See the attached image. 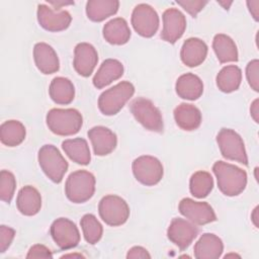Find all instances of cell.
<instances>
[{"label":"cell","instance_id":"obj_1","mask_svg":"<svg viewBox=\"0 0 259 259\" xmlns=\"http://www.w3.org/2000/svg\"><path fill=\"white\" fill-rule=\"evenodd\" d=\"M212 172L215 175L219 189L227 196H237L246 188L247 173L236 165L217 161L212 166Z\"/></svg>","mask_w":259,"mask_h":259},{"label":"cell","instance_id":"obj_2","mask_svg":"<svg viewBox=\"0 0 259 259\" xmlns=\"http://www.w3.org/2000/svg\"><path fill=\"white\" fill-rule=\"evenodd\" d=\"M49 130L58 136H73L77 134L83 124L81 113L74 108H53L47 114Z\"/></svg>","mask_w":259,"mask_h":259},{"label":"cell","instance_id":"obj_3","mask_svg":"<svg viewBox=\"0 0 259 259\" xmlns=\"http://www.w3.org/2000/svg\"><path fill=\"white\" fill-rule=\"evenodd\" d=\"M95 177L87 170L72 172L65 184L67 198L74 203H83L89 200L95 192Z\"/></svg>","mask_w":259,"mask_h":259},{"label":"cell","instance_id":"obj_4","mask_svg":"<svg viewBox=\"0 0 259 259\" xmlns=\"http://www.w3.org/2000/svg\"><path fill=\"white\" fill-rule=\"evenodd\" d=\"M134 93V85L128 81H121L100 94L98 108L104 115H114L133 97Z\"/></svg>","mask_w":259,"mask_h":259},{"label":"cell","instance_id":"obj_5","mask_svg":"<svg viewBox=\"0 0 259 259\" xmlns=\"http://www.w3.org/2000/svg\"><path fill=\"white\" fill-rule=\"evenodd\" d=\"M38 164L47 175L55 183H60L68 170V162L54 145H44L37 155Z\"/></svg>","mask_w":259,"mask_h":259},{"label":"cell","instance_id":"obj_6","mask_svg":"<svg viewBox=\"0 0 259 259\" xmlns=\"http://www.w3.org/2000/svg\"><path fill=\"white\" fill-rule=\"evenodd\" d=\"M130 109L135 118L145 128L155 133L163 132L164 122L162 113L150 99L138 97L132 101Z\"/></svg>","mask_w":259,"mask_h":259},{"label":"cell","instance_id":"obj_7","mask_svg":"<svg viewBox=\"0 0 259 259\" xmlns=\"http://www.w3.org/2000/svg\"><path fill=\"white\" fill-rule=\"evenodd\" d=\"M98 212L106 225L118 227L127 221L131 211L128 204L123 198L114 194H108L99 201Z\"/></svg>","mask_w":259,"mask_h":259},{"label":"cell","instance_id":"obj_8","mask_svg":"<svg viewBox=\"0 0 259 259\" xmlns=\"http://www.w3.org/2000/svg\"><path fill=\"white\" fill-rule=\"evenodd\" d=\"M217 143L224 158L248 165V157L241 136L231 128H222L217 135Z\"/></svg>","mask_w":259,"mask_h":259},{"label":"cell","instance_id":"obj_9","mask_svg":"<svg viewBox=\"0 0 259 259\" xmlns=\"http://www.w3.org/2000/svg\"><path fill=\"white\" fill-rule=\"evenodd\" d=\"M132 168L135 178L146 186L158 184L164 174L163 165L160 160L149 155L140 156L135 159Z\"/></svg>","mask_w":259,"mask_h":259},{"label":"cell","instance_id":"obj_10","mask_svg":"<svg viewBox=\"0 0 259 259\" xmlns=\"http://www.w3.org/2000/svg\"><path fill=\"white\" fill-rule=\"evenodd\" d=\"M132 25L136 32L144 37L153 36L159 28V15L149 4H138L132 13Z\"/></svg>","mask_w":259,"mask_h":259},{"label":"cell","instance_id":"obj_11","mask_svg":"<svg viewBox=\"0 0 259 259\" xmlns=\"http://www.w3.org/2000/svg\"><path fill=\"white\" fill-rule=\"evenodd\" d=\"M50 232L54 242L62 250L75 248L80 242L79 230L69 219L60 218L54 221Z\"/></svg>","mask_w":259,"mask_h":259},{"label":"cell","instance_id":"obj_12","mask_svg":"<svg viewBox=\"0 0 259 259\" xmlns=\"http://www.w3.org/2000/svg\"><path fill=\"white\" fill-rule=\"evenodd\" d=\"M180 213L194 225L202 226L217 221L213 208L204 201H195L192 198H183L179 202Z\"/></svg>","mask_w":259,"mask_h":259},{"label":"cell","instance_id":"obj_13","mask_svg":"<svg viewBox=\"0 0 259 259\" xmlns=\"http://www.w3.org/2000/svg\"><path fill=\"white\" fill-rule=\"evenodd\" d=\"M37 21L48 31H62L67 29L72 21V16L67 10L52 8L46 4L37 6Z\"/></svg>","mask_w":259,"mask_h":259},{"label":"cell","instance_id":"obj_14","mask_svg":"<svg viewBox=\"0 0 259 259\" xmlns=\"http://www.w3.org/2000/svg\"><path fill=\"white\" fill-rule=\"evenodd\" d=\"M197 235V227L190 221L181 218L173 219L167 230L168 239L180 250L188 248Z\"/></svg>","mask_w":259,"mask_h":259},{"label":"cell","instance_id":"obj_15","mask_svg":"<svg viewBox=\"0 0 259 259\" xmlns=\"http://www.w3.org/2000/svg\"><path fill=\"white\" fill-rule=\"evenodd\" d=\"M161 37L169 44H175L186 29V18L177 8H168L163 13Z\"/></svg>","mask_w":259,"mask_h":259},{"label":"cell","instance_id":"obj_16","mask_svg":"<svg viewBox=\"0 0 259 259\" xmlns=\"http://www.w3.org/2000/svg\"><path fill=\"white\" fill-rule=\"evenodd\" d=\"M98 62V54L95 48L88 42H80L74 49L73 66L82 77H89Z\"/></svg>","mask_w":259,"mask_h":259},{"label":"cell","instance_id":"obj_17","mask_svg":"<svg viewBox=\"0 0 259 259\" xmlns=\"http://www.w3.org/2000/svg\"><path fill=\"white\" fill-rule=\"evenodd\" d=\"M88 138L96 156H106L110 154L117 144L115 134L108 127L102 125L90 128L88 132Z\"/></svg>","mask_w":259,"mask_h":259},{"label":"cell","instance_id":"obj_18","mask_svg":"<svg viewBox=\"0 0 259 259\" xmlns=\"http://www.w3.org/2000/svg\"><path fill=\"white\" fill-rule=\"evenodd\" d=\"M33 59L36 68L42 74H54L60 69V62L57 53L46 42H37L34 45Z\"/></svg>","mask_w":259,"mask_h":259},{"label":"cell","instance_id":"obj_19","mask_svg":"<svg viewBox=\"0 0 259 259\" xmlns=\"http://www.w3.org/2000/svg\"><path fill=\"white\" fill-rule=\"evenodd\" d=\"M207 56L206 44L197 37L187 38L181 48L180 58L187 67H197L201 65Z\"/></svg>","mask_w":259,"mask_h":259},{"label":"cell","instance_id":"obj_20","mask_svg":"<svg viewBox=\"0 0 259 259\" xmlns=\"http://www.w3.org/2000/svg\"><path fill=\"white\" fill-rule=\"evenodd\" d=\"M223 251V241L211 233L202 234L194 245V257L197 259H218Z\"/></svg>","mask_w":259,"mask_h":259},{"label":"cell","instance_id":"obj_21","mask_svg":"<svg viewBox=\"0 0 259 259\" xmlns=\"http://www.w3.org/2000/svg\"><path fill=\"white\" fill-rule=\"evenodd\" d=\"M123 75V65L115 59H107L102 62L93 77V85L102 89Z\"/></svg>","mask_w":259,"mask_h":259},{"label":"cell","instance_id":"obj_22","mask_svg":"<svg viewBox=\"0 0 259 259\" xmlns=\"http://www.w3.org/2000/svg\"><path fill=\"white\" fill-rule=\"evenodd\" d=\"M175 90L177 95L182 99L196 100L203 93V83L195 74L186 73L177 79Z\"/></svg>","mask_w":259,"mask_h":259},{"label":"cell","instance_id":"obj_23","mask_svg":"<svg viewBox=\"0 0 259 259\" xmlns=\"http://www.w3.org/2000/svg\"><path fill=\"white\" fill-rule=\"evenodd\" d=\"M17 209L24 215L36 214L41 207V196L36 188L31 185L22 187L16 198Z\"/></svg>","mask_w":259,"mask_h":259},{"label":"cell","instance_id":"obj_24","mask_svg":"<svg viewBox=\"0 0 259 259\" xmlns=\"http://www.w3.org/2000/svg\"><path fill=\"white\" fill-rule=\"evenodd\" d=\"M104 39L116 46L126 44L131 38V29L124 18L116 17L106 22L102 29Z\"/></svg>","mask_w":259,"mask_h":259},{"label":"cell","instance_id":"obj_25","mask_svg":"<svg viewBox=\"0 0 259 259\" xmlns=\"http://www.w3.org/2000/svg\"><path fill=\"white\" fill-rule=\"evenodd\" d=\"M173 113L176 124L184 131H194L201 123V112L193 104L181 103L174 109Z\"/></svg>","mask_w":259,"mask_h":259},{"label":"cell","instance_id":"obj_26","mask_svg":"<svg viewBox=\"0 0 259 259\" xmlns=\"http://www.w3.org/2000/svg\"><path fill=\"white\" fill-rule=\"evenodd\" d=\"M49 94L55 103L66 105L73 101L75 87L68 78L56 77L50 84Z\"/></svg>","mask_w":259,"mask_h":259},{"label":"cell","instance_id":"obj_27","mask_svg":"<svg viewBox=\"0 0 259 259\" xmlns=\"http://www.w3.org/2000/svg\"><path fill=\"white\" fill-rule=\"evenodd\" d=\"M118 7L117 0H89L86 3V14L90 20L100 22L114 15Z\"/></svg>","mask_w":259,"mask_h":259},{"label":"cell","instance_id":"obj_28","mask_svg":"<svg viewBox=\"0 0 259 259\" xmlns=\"http://www.w3.org/2000/svg\"><path fill=\"white\" fill-rule=\"evenodd\" d=\"M62 148L73 162L79 165H88L90 163L91 154L85 139L76 138L65 140L62 143Z\"/></svg>","mask_w":259,"mask_h":259},{"label":"cell","instance_id":"obj_29","mask_svg":"<svg viewBox=\"0 0 259 259\" xmlns=\"http://www.w3.org/2000/svg\"><path fill=\"white\" fill-rule=\"evenodd\" d=\"M212 49L220 63H230L238 61V49L235 41L227 34H215L212 40Z\"/></svg>","mask_w":259,"mask_h":259},{"label":"cell","instance_id":"obj_30","mask_svg":"<svg viewBox=\"0 0 259 259\" xmlns=\"http://www.w3.org/2000/svg\"><path fill=\"white\" fill-rule=\"evenodd\" d=\"M26 136L24 125L18 120H6L0 126L1 143L8 147H16L20 145Z\"/></svg>","mask_w":259,"mask_h":259},{"label":"cell","instance_id":"obj_31","mask_svg":"<svg viewBox=\"0 0 259 259\" xmlns=\"http://www.w3.org/2000/svg\"><path fill=\"white\" fill-rule=\"evenodd\" d=\"M242 81V71L236 65L224 67L217 75V86L225 93H231L239 89Z\"/></svg>","mask_w":259,"mask_h":259},{"label":"cell","instance_id":"obj_32","mask_svg":"<svg viewBox=\"0 0 259 259\" xmlns=\"http://www.w3.org/2000/svg\"><path fill=\"white\" fill-rule=\"evenodd\" d=\"M213 188V179L206 171H197L189 180L190 193L196 198L206 197Z\"/></svg>","mask_w":259,"mask_h":259},{"label":"cell","instance_id":"obj_33","mask_svg":"<svg viewBox=\"0 0 259 259\" xmlns=\"http://www.w3.org/2000/svg\"><path fill=\"white\" fill-rule=\"evenodd\" d=\"M84 239L88 244H96L102 237L103 228L95 215L87 213L80 221Z\"/></svg>","mask_w":259,"mask_h":259},{"label":"cell","instance_id":"obj_34","mask_svg":"<svg viewBox=\"0 0 259 259\" xmlns=\"http://www.w3.org/2000/svg\"><path fill=\"white\" fill-rule=\"evenodd\" d=\"M16 188V180L8 170H2L0 172V198L1 200L9 203L14 195Z\"/></svg>","mask_w":259,"mask_h":259},{"label":"cell","instance_id":"obj_35","mask_svg":"<svg viewBox=\"0 0 259 259\" xmlns=\"http://www.w3.org/2000/svg\"><path fill=\"white\" fill-rule=\"evenodd\" d=\"M246 78L250 87L259 91V61L257 59L250 61L246 66Z\"/></svg>","mask_w":259,"mask_h":259},{"label":"cell","instance_id":"obj_36","mask_svg":"<svg viewBox=\"0 0 259 259\" xmlns=\"http://www.w3.org/2000/svg\"><path fill=\"white\" fill-rule=\"evenodd\" d=\"M15 236V231L7 226L0 227V252L4 253L11 245Z\"/></svg>","mask_w":259,"mask_h":259},{"label":"cell","instance_id":"obj_37","mask_svg":"<svg viewBox=\"0 0 259 259\" xmlns=\"http://www.w3.org/2000/svg\"><path fill=\"white\" fill-rule=\"evenodd\" d=\"M177 4L180 5L192 17H196L197 13L201 11L207 4V1H177Z\"/></svg>","mask_w":259,"mask_h":259},{"label":"cell","instance_id":"obj_38","mask_svg":"<svg viewBox=\"0 0 259 259\" xmlns=\"http://www.w3.org/2000/svg\"><path fill=\"white\" fill-rule=\"evenodd\" d=\"M26 258H53V254L45 245L35 244L29 249Z\"/></svg>","mask_w":259,"mask_h":259},{"label":"cell","instance_id":"obj_39","mask_svg":"<svg viewBox=\"0 0 259 259\" xmlns=\"http://www.w3.org/2000/svg\"><path fill=\"white\" fill-rule=\"evenodd\" d=\"M126 258L127 259H145V258H151L150 253L148 252L147 249H145L144 247L141 246H135L133 248H131L126 254Z\"/></svg>","mask_w":259,"mask_h":259},{"label":"cell","instance_id":"obj_40","mask_svg":"<svg viewBox=\"0 0 259 259\" xmlns=\"http://www.w3.org/2000/svg\"><path fill=\"white\" fill-rule=\"evenodd\" d=\"M247 6L253 18L255 19V21H258L259 20V0L247 1Z\"/></svg>","mask_w":259,"mask_h":259},{"label":"cell","instance_id":"obj_41","mask_svg":"<svg viewBox=\"0 0 259 259\" xmlns=\"http://www.w3.org/2000/svg\"><path fill=\"white\" fill-rule=\"evenodd\" d=\"M250 113L255 122H259V100L255 99L250 107Z\"/></svg>","mask_w":259,"mask_h":259},{"label":"cell","instance_id":"obj_42","mask_svg":"<svg viewBox=\"0 0 259 259\" xmlns=\"http://www.w3.org/2000/svg\"><path fill=\"white\" fill-rule=\"evenodd\" d=\"M251 220H252L254 226H255L256 228H259V227H258V206H256V207L254 208V210H253V212H252V214H251Z\"/></svg>","mask_w":259,"mask_h":259},{"label":"cell","instance_id":"obj_43","mask_svg":"<svg viewBox=\"0 0 259 259\" xmlns=\"http://www.w3.org/2000/svg\"><path fill=\"white\" fill-rule=\"evenodd\" d=\"M219 3H220L221 5H223L225 9H229V8H230V6L232 5V3H233V2H232V1H230V2L226 3V2H223V1H219Z\"/></svg>","mask_w":259,"mask_h":259},{"label":"cell","instance_id":"obj_44","mask_svg":"<svg viewBox=\"0 0 259 259\" xmlns=\"http://www.w3.org/2000/svg\"><path fill=\"white\" fill-rule=\"evenodd\" d=\"M68 257H78V258H81V257H84V256H82L81 254H67V255L62 256V258H68Z\"/></svg>","mask_w":259,"mask_h":259},{"label":"cell","instance_id":"obj_45","mask_svg":"<svg viewBox=\"0 0 259 259\" xmlns=\"http://www.w3.org/2000/svg\"><path fill=\"white\" fill-rule=\"evenodd\" d=\"M229 257H239V258H240V256H239V255L234 254V253H232V254H227V255L225 256V258H229Z\"/></svg>","mask_w":259,"mask_h":259},{"label":"cell","instance_id":"obj_46","mask_svg":"<svg viewBox=\"0 0 259 259\" xmlns=\"http://www.w3.org/2000/svg\"><path fill=\"white\" fill-rule=\"evenodd\" d=\"M257 170H258V168H255V172H257ZM255 177H256V180H258V176H257V174H255Z\"/></svg>","mask_w":259,"mask_h":259}]
</instances>
